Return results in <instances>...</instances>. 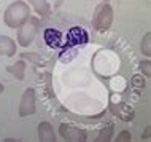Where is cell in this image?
I'll list each match as a JSON object with an SVG mask.
<instances>
[{
  "label": "cell",
  "instance_id": "6",
  "mask_svg": "<svg viewBox=\"0 0 151 142\" xmlns=\"http://www.w3.org/2000/svg\"><path fill=\"white\" fill-rule=\"evenodd\" d=\"M18 53V43L8 35H0V56L11 58Z\"/></svg>",
  "mask_w": 151,
  "mask_h": 142
},
{
  "label": "cell",
  "instance_id": "4",
  "mask_svg": "<svg viewBox=\"0 0 151 142\" xmlns=\"http://www.w3.org/2000/svg\"><path fill=\"white\" fill-rule=\"evenodd\" d=\"M37 112V97H35V90L34 88H27L24 90L21 99H19V109L18 115L24 118V117H30Z\"/></svg>",
  "mask_w": 151,
  "mask_h": 142
},
{
  "label": "cell",
  "instance_id": "2",
  "mask_svg": "<svg viewBox=\"0 0 151 142\" xmlns=\"http://www.w3.org/2000/svg\"><path fill=\"white\" fill-rule=\"evenodd\" d=\"M40 27H42L40 18L38 16H32L30 14L29 19L16 29L18 30L16 32V43H18L19 46H22V48H27L29 45H32L35 37L40 32Z\"/></svg>",
  "mask_w": 151,
  "mask_h": 142
},
{
  "label": "cell",
  "instance_id": "10",
  "mask_svg": "<svg viewBox=\"0 0 151 142\" xmlns=\"http://www.w3.org/2000/svg\"><path fill=\"white\" fill-rule=\"evenodd\" d=\"M140 51H142V54L146 56V58H150V56H151V34H150V32H146V34L143 35V38H142Z\"/></svg>",
  "mask_w": 151,
  "mask_h": 142
},
{
  "label": "cell",
  "instance_id": "5",
  "mask_svg": "<svg viewBox=\"0 0 151 142\" xmlns=\"http://www.w3.org/2000/svg\"><path fill=\"white\" fill-rule=\"evenodd\" d=\"M59 136L64 141H70V142H84L88 139V133L84 129L72 126V125H67V123L59 125Z\"/></svg>",
  "mask_w": 151,
  "mask_h": 142
},
{
  "label": "cell",
  "instance_id": "12",
  "mask_svg": "<svg viewBox=\"0 0 151 142\" xmlns=\"http://www.w3.org/2000/svg\"><path fill=\"white\" fill-rule=\"evenodd\" d=\"M140 70L143 72L145 77H150L151 75V62H150V58L140 62Z\"/></svg>",
  "mask_w": 151,
  "mask_h": 142
},
{
  "label": "cell",
  "instance_id": "8",
  "mask_svg": "<svg viewBox=\"0 0 151 142\" xmlns=\"http://www.w3.org/2000/svg\"><path fill=\"white\" fill-rule=\"evenodd\" d=\"M27 3L35 10V13L38 16H42V18H45V16H50L51 13V7L50 3H48V0H27Z\"/></svg>",
  "mask_w": 151,
  "mask_h": 142
},
{
  "label": "cell",
  "instance_id": "11",
  "mask_svg": "<svg viewBox=\"0 0 151 142\" xmlns=\"http://www.w3.org/2000/svg\"><path fill=\"white\" fill-rule=\"evenodd\" d=\"M113 136V125H107V128H104L97 136V141H110Z\"/></svg>",
  "mask_w": 151,
  "mask_h": 142
},
{
  "label": "cell",
  "instance_id": "1",
  "mask_svg": "<svg viewBox=\"0 0 151 142\" xmlns=\"http://www.w3.org/2000/svg\"><path fill=\"white\" fill-rule=\"evenodd\" d=\"M32 14L30 5L24 0H16L6 7L5 13H3V22L10 29H18L21 24H24Z\"/></svg>",
  "mask_w": 151,
  "mask_h": 142
},
{
  "label": "cell",
  "instance_id": "7",
  "mask_svg": "<svg viewBox=\"0 0 151 142\" xmlns=\"http://www.w3.org/2000/svg\"><path fill=\"white\" fill-rule=\"evenodd\" d=\"M38 139L43 142H54L56 133L50 121H40L38 123Z\"/></svg>",
  "mask_w": 151,
  "mask_h": 142
},
{
  "label": "cell",
  "instance_id": "14",
  "mask_svg": "<svg viewBox=\"0 0 151 142\" xmlns=\"http://www.w3.org/2000/svg\"><path fill=\"white\" fill-rule=\"evenodd\" d=\"M134 83L138 85V86H142V88L145 86V82H140V75H134Z\"/></svg>",
  "mask_w": 151,
  "mask_h": 142
},
{
  "label": "cell",
  "instance_id": "13",
  "mask_svg": "<svg viewBox=\"0 0 151 142\" xmlns=\"http://www.w3.org/2000/svg\"><path fill=\"white\" fill-rule=\"evenodd\" d=\"M118 141H132V134L129 131H122L118 134Z\"/></svg>",
  "mask_w": 151,
  "mask_h": 142
},
{
  "label": "cell",
  "instance_id": "9",
  "mask_svg": "<svg viewBox=\"0 0 151 142\" xmlns=\"http://www.w3.org/2000/svg\"><path fill=\"white\" fill-rule=\"evenodd\" d=\"M26 67H27L26 62H24V61L21 59V61H18L16 64H13V66H8L6 70L10 72V74L13 75V77H16L18 80H21V82H22L24 77H26Z\"/></svg>",
  "mask_w": 151,
  "mask_h": 142
},
{
  "label": "cell",
  "instance_id": "15",
  "mask_svg": "<svg viewBox=\"0 0 151 142\" xmlns=\"http://www.w3.org/2000/svg\"><path fill=\"white\" fill-rule=\"evenodd\" d=\"M3 91H5V86H3V85H2V83H0V94H2V93H3Z\"/></svg>",
  "mask_w": 151,
  "mask_h": 142
},
{
  "label": "cell",
  "instance_id": "3",
  "mask_svg": "<svg viewBox=\"0 0 151 142\" xmlns=\"http://www.w3.org/2000/svg\"><path fill=\"white\" fill-rule=\"evenodd\" d=\"M113 24V8L110 3H100L92 16V27L97 32H105Z\"/></svg>",
  "mask_w": 151,
  "mask_h": 142
}]
</instances>
